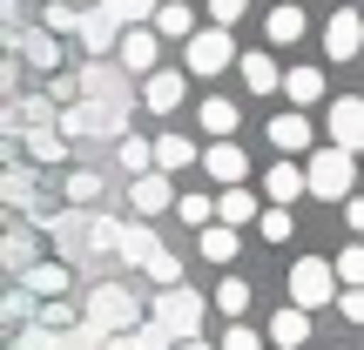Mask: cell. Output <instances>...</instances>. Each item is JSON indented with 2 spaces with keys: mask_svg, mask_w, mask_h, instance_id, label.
<instances>
[{
  "mask_svg": "<svg viewBox=\"0 0 364 350\" xmlns=\"http://www.w3.org/2000/svg\"><path fill=\"white\" fill-rule=\"evenodd\" d=\"M176 102H182V75H176V67H156V75L142 81V108H156V115H169Z\"/></svg>",
  "mask_w": 364,
  "mask_h": 350,
  "instance_id": "14",
  "label": "cell"
},
{
  "mask_svg": "<svg viewBox=\"0 0 364 350\" xmlns=\"http://www.w3.org/2000/svg\"><path fill=\"white\" fill-rule=\"evenodd\" d=\"M243 7H250V0H209V21L230 27V21H243Z\"/></svg>",
  "mask_w": 364,
  "mask_h": 350,
  "instance_id": "37",
  "label": "cell"
},
{
  "mask_svg": "<svg viewBox=\"0 0 364 350\" xmlns=\"http://www.w3.org/2000/svg\"><path fill=\"white\" fill-rule=\"evenodd\" d=\"M48 7H54V0H48Z\"/></svg>",
  "mask_w": 364,
  "mask_h": 350,
  "instance_id": "44",
  "label": "cell"
},
{
  "mask_svg": "<svg viewBox=\"0 0 364 350\" xmlns=\"http://www.w3.org/2000/svg\"><path fill=\"white\" fill-rule=\"evenodd\" d=\"M81 88H88V102H102V108H122V115H129V81H122L108 61H88V67H81Z\"/></svg>",
  "mask_w": 364,
  "mask_h": 350,
  "instance_id": "6",
  "label": "cell"
},
{
  "mask_svg": "<svg viewBox=\"0 0 364 350\" xmlns=\"http://www.w3.org/2000/svg\"><path fill=\"white\" fill-rule=\"evenodd\" d=\"M156 34H169V40H182V48H189V40L203 34V27H196V13L182 7V0H162V13H156Z\"/></svg>",
  "mask_w": 364,
  "mask_h": 350,
  "instance_id": "16",
  "label": "cell"
},
{
  "mask_svg": "<svg viewBox=\"0 0 364 350\" xmlns=\"http://www.w3.org/2000/svg\"><path fill=\"white\" fill-rule=\"evenodd\" d=\"M263 27H270V40H297L304 34V7H270V21H263Z\"/></svg>",
  "mask_w": 364,
  "mask_h": 350,
  "instance_id": "28",
  "label": "cell"
},
{
  "mask_svg": "<svg viewBox=\"0 0 364 350\" xmlns=\"http://www.w3.org/2000/svg\"><path fill=\"white\" fill-rule=\"evenodd\" d=\"M331 297H338V263L304 256L297 270H290V303H297V310H324Z\"/></svg>",
  "mask_w": 364,
  "mask_h": 350,
  "instance_id": "4",
  "label": "cell"
},
{
  "mask_svg": "<svg viewBox=\"0 0 364 350\" xmlns=\"http://www.w3.org/2000/svg\"><path fill=\"white\" fill-rule=\"evenodd\" d=\"M102 7H108V13H115V21H122V27H156V13H162V7H156V0H102Z\"/></svg>",
  "mask_w": 364,
  "mask_h": 350,
  "instance_id": "23",
  "label": "cell"
},
{
  "mask_svg": "<svg viewBox=\"0 0 364 350\" xmlns=\"http://www.w3.org/2000/svg\"><path fill=\"white\" fill-rule=\"evenodd\" d=\"M68 195H75V202H95V195H102V175H95V169H75V175H68Z\"/></svg>",
  "mask_w": 364,
  "mask_h": 350,
  "instance_id": "34",
  "label": "cell"
},
{
  "mask_svg": "<svg viewBox=\"0 0 364 350\" xmlns=\"http://www.w3.org/2000/svg\"><path fill=\"white\" fill-rule=\"evenodd\" d=\"M338 276H344L351 290H364V243H358V249H344V256H338Z\"/></svg>",
  "mask_w": 364,
  "mask_h": 350,
  "instance_id": "35",
  "label": "cell"
},
{
  "mask_svg": "<svg viewBox=\"0 0 364 350\" xmlns=\"http://www.w3.org/2000/svg\"><path fill=\"white\" fill-rule=\"evenodd\" d=\"M122 67H129V75H156V54H162V34H156V27H129V34H122Z\"/></svg>",
  "mask_w": 364,
  "mask_h": 350,
  "instance_id": "7",
  "label": "cell"
},
{
  "mask_svg": "<svg viewBox=\"0 0 364 350\" xmlns=\"http://www.w3.org/2000/svg\"><path fill=\"white\" fill-rule=\"evenodd\" d=\"M216 222H263V209H257V195L250 189H223V202H216Z\"/></svg>",
  "mask_w": 364,
  "mask_h": 350,
  "instance_id": "18",
  "label": "cell"
},
{
  "mask_svg": "<svg viewBox=\"0 0 364 350\" xmlns=\"http://www.w3.org/2000/svg\"><path fill=\"white\" fill-rule=\"evenodd\" d=\"M196 115H203V128L216 135V142H230V128H236V102H223V94H209V102L196 108Z\"/></svg>",
  "mask_w": 364,
  "mask_h": 350,
  "instance_id": "20",
  "label": "cell"
},
{
  "mask_svg": "<svg viewBox=\"0 0 364 350\" xmlns=\"http://www.w3.org/2000/svg\"><path fill=\"white\" fill-rule=\"evenodd\" d=\"M41 21H48V34H81V21H88V13H81L75 0H54V7L41 13Z\"/></svg>",
  "mask_w": 364,
  "mask_h": 350,
  "instance_id": "27",
  "label": "cell"
},
{
  "mask_svg": "<svg viewBox=\"0 0 364 350\" xmlns=\"http://www.w3.org/2000/svg\"><path fill=\"white\" fill-rule=\"evenodd\" d=\"M75 7H81V13H88V7H102V0H75Z\"/></svg>",
  "mask_w": 364,
  "mask_h": 350,
  "instance_id": "43",
  "label": "cell"
},
{
  "mask_svg": "<svg viewBox=\"0 0 364 350\" xmlns=\"http://www.w3.org/2000/svg\"><path fill=\"white\" fill-rule=\"evenodd\" d=\"M115 155H122V169H129V175H149V162H156V148H149V142H135V135H129V142H122Z\"/></svg>",
  "mask_w": 364,
  "mask_h": 350,
  "instance_id": "31",
  "label": "cell"
},
{
  "mask_svg": "<svg viewBox=\"0 0 364 350\" xmlns=\"http://www.w3.org/2000/svg\"><path fill=\"white\" fill-rule=\"evenodd\" d=\"M21 283L34 290V297H61V290H68V270H61V263H34Z\"/></svg>",
  "mask_w": 364,
  "mask_h": 350,
  "instance_id": "22",
  "label": "cell"
},
{
  "mask_svg": "<svg viewBox=\"0 0 364 350\" xmlns=\"http://www.w3.org/2000/svg\"><path fill=\"white\" fill-rule=\"evenodd\" d=\"M182 61H189V75H223V67L236 61V40H230V27H203V34L182 48Z\"/></svg>",
  "mask_w": 364,
  "mask_h": 350,
  "instance_id": "5",
  "label": "cell"
},
{
  "mask_svg": "<svg viewBox=\"0 0 364 350\" xmlns=\"http://www.w3.org/2000/svg\"><path fill=\"white\" fill-rule=\"evenodd\" d=\"M351 182H358V162L351 148H317L311 155V195H324V202H351Z\"/></svg>",
  "mask_w": 364,
  "mask_h": 350,
  "instance_id": "2",
  "label": "cell"
},
{
  "mask_svg": "<svg viewBox=\"0 0 364 350\" xmlns=\"http://www.w3.org/2000/svg\"><path fill=\"white\" fill-rule=\"evenodd\" d=\"M122 34H129V27H122L108 7H88V21H81V48H88L95 61H102L108 48H122Z\"/></svg>",
  "mask_w": 364,
  "mask_h": 350,
  "instance_id": "10",
  "label": "cell"
},
{
  "mask_svg": "<svg viewBox=\"0 0 364 350\" xmlns=\"http://www.w3.org/2000/svg\"><path fill=\"white\" fill-rule=\"evenodd\" d=\"M304 189H311V169H297V162H270V202H297Z\"/></svg>",
  "mask_w": 364,
  "mask_h": 350,
  "instance_id": "17",
  "label": "cell"
},
{
  "mask_svg": "<svg viewBox=\"0 0 364 350\" xmlns=\"http://www.w3.org/2000/svg\"><path fill=\"white\" fill-rule=\"evenodd\" d=\"M257 229L270 236V243H284V236H290V209H284V202H270V209H263V222H257Z\"/></svg>",
  "mask_w": 364,
  "mask_h": 350,
  "instance_id": "33",
  "label": "cell"
},
{
  "mask_svg": "<svg viewBox=\"0 0 364 350\" xmlns=\"http://www.w3.org/2000/svg\"><path fill=\"white\" fill-rule=\"evenodd\" d=\"M81 324L108 344V337H129V330L142 324V310H135V297H129L122 283H95V290H88V310H81Z\"/></svg>",
  "mask_w": 364,
  "mask_h": 350,
  "instance_id": "1",
  "label": "cell"
},
{
  "mask_svg": "<svg viewBox=\"0 0 364 350\" xmlns=\"http://www.w3.org/2000/svg\"><path fill=\"white\" fill-rule=\"evenodd\" d=\"M344 222H351V229L364 236V195H351V202H344Z\"/></svg>",
  "mask_w": 364,
  "mask_h": 350,
  "instance_id": "41",
  "label": "cell"
},
{
  "mask_svg": "<svg viewBox=\"0 0 364 350\" xmlns=\"http://www.w3.org/2000/svg\"><path fill=\"white\" fill-rule=\"evenodd\" d=\"M7 317H14V324H27V317H34V290H14V297H7Z\"/></svg>",
  "mask_w": 364,
  "mask_h": 350,
  "instance_id": "38",
  "label": "cell"
},
{
  "mask_svg": "<svg viewBox=\"0 0 364 350\" xmlns=\"http://www.w3.org/2000/svg\"><path fill=\"white\" fill-rule=\"evenodd\" d=\"M176 350H209V344H203V337H196V344H176Z\"/></svg>",
  "mask_w": 364,
  "mask_h": 350,
  "instance_id": "42",
  "label": "cell"
},
{
  "mask_svg": "<svg viewBox=\"0 0 364 350\" xmlns=\"http://www.w3.org/2000/svg\"><path fill=\"white\" fill-rule=\"evenodd\" d=\"M236 67H243V88H250V94H270L277 81H284V75H277V61H270V54H243Z\"/></svg>",
  "mask_w": 364,
  "mask_h": 350,
  "instance_id": "19",
  "label": "cell"
},
{
  "mask_svg": "<svg viewBox=\"0 0 364 350\" xmlns=\"http://www.w3.org/2000/svg\"><path fill=\"white\" fill-rule=\"evenodd\" d=\"M284 88H290V102H304V108H311L317 94H324V75H317V67H290V75H284Z\"/></svg>",
  "mask_w": 364,
  "mask_h": 350,
  "instance_id": "25",
  "label": "cell"
},
{
  "mask_svg": "<svg viewBox=\"0 0 364 350\" xmlns=\"http://www.w3.org/2000/svg\"><path fill=\"white\" fill-rule=\"evenodd\" d=\"M270 142H277V148H311V121L290 108V115H277V121H270Z\"/></svg>",
  "mask_w": 364,
  "mask_h": 350,
  "instance_id": "21",
  "label": "cell"
},
{
  "mask_svg": "<svg viewBox=\"0 0 364 350\" xmlns=\"http://www.w3.org/2000/svg\"><path fill=\"white\" fill-rule=\"evenodd\" d=\"M331 142H338V148H351V155L364 148V102H358V94L331 102Z\"/></svg>",
  "mask_w": 364,
  "mask_h": 350,
  "instance_id": "9",
  "label": "cell"
},
{
  "mask_svg": "<svg viewBox=\"0 0 364 350\" xmlns=\"http://www.w3.org/2000/svg\"><path fill=\"white\" fill-rule=\"evenodd\" d=\"M129 202H135V216H162V209L176 202V195H169V175H156V169H149V175H135Z\"/></svg>",
  "mask_w": 364,
  "mask_h": 350,
  "instance_id": "13",
  "label": "cell"
},
{
  "mask_svg": "<svg viewBox=\"0 0 364 350\" xmlns=\"http://www.w3.org/2000/svg\"><path fill=\"white\" fill-rule=\"evenodd\" d=\"M223 350H263V337H257V330H250V324H236L230 337H223Z\"/></svg>",
  "mask_w": 364,
  "mask_h": 350,
  "instance_id": "39",
  "label": "cell"
},
{
  "mask_svg": "<svg viewBox=\"0 0 364 350\" xmlns=\"http://www.w3.org/2000/svg\"><path fill=\"white\" fill-rule=\"evenodd\" d=\"M176 216H182V222H196V229H209L216 202H209V195H182V202H176Z\"/></svg>",
  "mask_w": 364,
  "mask_h": 350,
  "instance_id": "32",
  "label": "cell"
},
{
  "mask_svg": "<svg viewBox=\"0 0 364 350\" xmlns=\"http://www.w3.org/2000/svg\"><path fill=\"white\" fill-rule=\"evenodd\" d=\"M115 256H129V263H142V270H156L162 256H169V249L156 243V236H149V222H129V229H122V249Z\"/></svg>",
  "mask_w": 364,
  "mask_h": 350,
  "instance_id": "12",
  "label": "cell"
},
{
  "mask_svg": "<svg viewBox=\"0 0 364 350\" xmlns=\"http://www.w3.org/2000/svg\"><path fill=\"white\" fill-rule=\"evenodd\" d=\"M216 303H223V310H250V283H243V276H223V283H216Z\"/></svg>",
  "mask_w": 364,
  "mask_h": 350,
  "instance_id": "30",
  "label": "cell"
},
{
  "mask_svg": "<svg viewBox=\"0 0 364 350\" xmlns=\"http://www.w3.org/2000/svg\"><path fill=\"white\" fill-rule=\"evenodd\" d=\"M203 169L216 175L223 189H243V175H250V155H243L236 142H209V148H203Z\"/></svg>",
  "mask_w": 364,
  "mask_h": 350,
  "instance_id": "8",
  "label": "cell"
},
{
  "mask_svg": "<svg viewBox=\"0 0 364 350\" xmlns=\"http://www.w3.org/2000/svg\"><path fill=\"white\" fill-rule=\"evenodd\" d=\"M27 155H41V162H68V142H61L54 128H34V135H27Z\"/></svg>",
  "mask_w": 364,
  "mask_h": 350,
  "instance_id": "29",
  "label": "cell"
},
{
  "mask_svg": "<svg viewBox=\"0 0 364 350\" xmlns=\"http://www.w3.org/2000/svg\"><path fill=\"white\" fill-rule=\"evenodd\" d=\"M149 324L162 330V337L169 344H196V324H203V297H196V290H162V303H156V317H149Z\"/></svg>",
  "mask_w": 364,
  "mask_h": 350,
  "instance_id": "3",
  "label": "cell"
},
{
  "mask_svg": "<svg viewBox=\"0 0 364 350\" xmlns=\"http://www.w3.org/2000/svg\"><path fill=\"white\" fill-rule=\"evenodd\" d=\"M203 256L209 263H236V229H230V222H209V229H203Z\"/></svg>",
  "mask_w": 364,
  "mask_h": 350,
  "instance_id": "24",
  "label": "cell"
},
{
  "mask_svg": "<svg viewBox=\"0 0 364 350\" xmlns=\"http://www.w3.org/2000/svg\"><path fill=\"white\" fill-rule=\"evenodd\" d=\"M0 249H7V263H14V270H21V276L34 270V263H27V236H21V229H7V243H0Z\"/></svg>",
  "mask_w": 364,
  "mask_h": 350,
  "instance_id": "36",
  "label": "cell"
},
{
  "mask_svg": "<svg viewBox=\"0 0 364 350\" xmlns=\"http://www.w3.org/2000/svg\"><path fill=\"white\" fill-rule=\"evenodd\" d=\"M338 310L351 317V324H364V290H344V297H338Z\"/></svg>",
  "mask_w": 364,
  "mask_h": 350,
  "instance_id": "40",
  "label": "cell"
},
{
  "mask_svg": "<svg viewBox=\"0 0 364 350\" xmlns=\"http://www.w3.org/2000/svg\"><path fill=\"white\" fill-rule=\"evenodd\" d=\"M156 162H162V175H169V169H182V162H196V142H189V135H162Z\"/></svg>",
  "mask_w": 364,
  "mask_h": 350,
  "instance_id": "26",
  "label": "cell"
},
{
  "mask_svg": "<svg viewBox=\"0 0 364 350\" xmlns=\"http://www.w3.org/2000/svg\"><path fill=\"white\" fill-rule=\"evenodd\" d=\"M270 337H277V350H297L304 337H311V310H297V303L277 310V317H270Z\"/></svg>",
  "mask_w": 364,
  "mask_h": 350,
  "instance_id": "15",
  "label": "cell"
},
{
  "mask_svg": "<svg viewBox=\"0 0 364 350\" xmlns=\"http://www.w3.org/2000/svg\"><path fill=\"white\" fill-rule=\"evenodd\" d=\"M358 48H364V21H358L351 7L331 13V27H324V54H331V61H351Z\"/></svg>",
  "mask_w": 364,
  "mask_h": 350,
  "instance_id": "11",
  "label": "cell"
}]
</instances>
